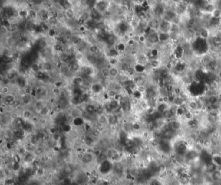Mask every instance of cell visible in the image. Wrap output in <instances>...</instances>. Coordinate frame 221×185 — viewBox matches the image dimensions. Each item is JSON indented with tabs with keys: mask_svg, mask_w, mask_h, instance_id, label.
Listing matches in <instances>:
<instances>
[{
	"mask_svg": "<svg viewBox=\"0 0 221 185\" xmlns=\"http://www.w3.org/2000/svg\"><path fill=\"white\" fill-rule=\"evenodd\" d=\"M64 82L62 80H56L54 82V87H57V88L61 89V87L63 86Z\"/></svg>",
	"mask_w": 221,
	"mask_h": 185,
	"instance_id": "cell-23",
	"label": "cell"
},
{
	"mask_svg": "<svg viewBox=\"0 0 221 185\" xmlns=\"http://www.w3.org/2000/svg\"><path fill=\"white\" fill-rule=\"evenodd\" d=\"M108 2H104V1H99L96 2V5L95 8L97 10L99 11L101 13L103 14L106 11L108 10V8L109 6Z\"/></svg>",
	"mask_w": 221,
	"mask_h": 185,
	"instance_id": "cell-1",
	"label": "cell"
},
{
	"mask_svg": "<svg viewBox=\"0 0 221 185\" xmlns=\"http://www.w3.org/2000/svg\"><path fill=\"white\" fill-rule=\"evenodd\" d=\"M108 63L111 65L112 67H116V65L118 63V59L117 58H109L108 60Z\"/></svg>",
	"mask_w": 221,
	"mask_h": 185,
	"instance_id": "cell-21",
	"label": "cell"
},
{
	"mask_svg": "<svg viewBox=\"0 0 221 185\" xmlns=\"http://www.w3.org/2000/svg\"><path fill=\"white\" fill-rule=\"evenodd\" d=\"M218 90H219V91L220 93H221V84H219V86Z\"/></svg>",
	"mask_w": 221,
	"mask_h": 185,
	"instance_id": "cell-25",
	"label": "cell"
},
{
	"mask_svg": "<svg viewBox=\"0 0 221 185\" xmlns=\"http://www.w3.org/2000/svg\"><path fill=\"white\" fill-rule=\"evenodd\" d=\"M84 81L83 77L81 75L75 76L71 78V84L73 87H81Z\"/></svg>",
	"mask_w": 221,
	"mask_h": 185,
	"instance_id": "cell-6",
	"label": "cell"
},
{
	"mask_svg": "<svg viewBox=\"0 0 221 185\" xmlns=\"http://www.w3.org/2000/svg\"><path fill=\"white\" fill-rule=\"evenodd\" d=\"M156 112H157V110H156V108L149 106V107L147 108V109L145 110V113L147 115H149V116H152V115H153Z\"/></svg>",
	"mask_w": 221,
	"mask_h": 185,
	"instance_id": "cell-19",
	"label": "cell"
},
{
	"mask_svg": "<svg viewBox=\"0 0 221 185\" xmlns=\"http://www.w3.org/2000/svg\"><path fill=\"white\" fill-rule=\"evenodd\" d=\"M9 92H10V88L8 87V86H4L3 87H2V95H7L10 94Z\"/></svg>",
	"mask_w": 221,
	"mask_h": 185,
	"instance_id": "cell-22",
	"label": "cell"
},
{
	"mask_svg": "<svg viewBox=\"0 0 221 185\" xmlns=\"http://www.w3.org/2000/svg\"><path fill=\"white\" fill-rule=\"evenodd\" d=\"M75 11L73 10V8H70L69 10L65 11L64 13V16L65 17V18L66 20H68V21H71L73 20V19H75Z\"/></svg>",
	"mask_w": 221,
	"mask_h": 185,
	"instance_id": "cell-8",
	"label": "cell"
},
{
	"mask_svg": "<svg viewBox=\"0 0 221 185\" xmlns=\"http://www.w3.org/2000/svg\"><path fill=\"white\" fill-rule=\"evenodd\" d=\"M69 70L72 73V74H76L78 72L80 73L81 69V64L78 63L77 62H75L71 64L67 65Z\"/></svg>",
	"mask_w": 221,
	"mask_h": 185,
	"instance_id": "cell-5",
	"label": "cell"
},
{
	"mask_svg": "<svg viewBox=\"0 0 221 185\" xmlns=\"http://www.w3.org/2000/svg\"><path fill=\"white\" fill-rule=\"evenodd\" d=\"M193 150L195 151L198 154H201L205 150V149L202 143L199 142H195L194 145H193Z\"/></svg>",
	"mask_w": 221,
	"mask_h": 185,
	"instance_id": "cell-9",
	"label": "cell"
},
{
	"mask_svg": "<svg viewBox=\"0 0 221 185\" xmlns=\"http://www.w3.org/2000/svg\"><path fill=\"white\" fill-rule=\"evenodd\" d=\"M47 34L50 38H57L58 35V30L55 27H50V29L47 32Z\"/></svg>",
	"mask_w": 221,
	"mask_h": 185,
	"instance_id": "cell-11",
	"label": "cell"
},
{
	"mask_svg": "<svg viewBox=\"0 0 221 185\" xmlns=\"http://www.w3.org/2000/svg\"><path fill=\"white\" fill-rule=\"evenodd\" d=\"M107 56L109 57V58H117V57H119V55H120V53L114 47L108 49V50H107Z\"/></svg>",
	"mask_w": 221,
	"mask_h": 185,
	"instance_id": "cell-10",
	"label": "cell"
},
{
	"mask_svg": "<svg viewBox=\"0 0 221 185\" xmlns=\"http://www.w3.org/2000/svg\"><path fill=\"white\" fill-rule=\"evenodd\" d=\"M58 98L59 99H68V92L66 89H61V91H60L59 95H58Z\"/></svg>",
	"mask_w": 221,
	"mask_h": 185,
	"instance_id": "cell-20",
	"label": "cell"
},
{
	"mask_svg": "<svg viewBox=\"0 0 221 185\" xmlns=\"http://www.w3.org/2000/svg\"><path fill=\"white\" fill-rule=\"evenodd\" d=\"M44 71L47 72V73H48L49 71H51L53 67L52 63L49 61H46L45 62H44Z\"/></svg>",
	"mask_w": 221,
	"mask_h": 185,
	"instance_id": "cell-18",
	"label": "cell"
},
{
	"mask_svg": "<svg viewBox=\"0 0 221 185\" xmlns=\"http://www.w3.org/2000/svg\"><path fill=\"white\" fill-rule=\"evenodd\" d=\"M130 63L127 61H124L120 65V71L125 73L128 71V69L130 68Z\"/></svg>",
	"mask_w": 221,
	"mask_h": 185,
	"instance_id": "cell-15",
	"label": "cell"
},
{
	"mask_svg": "<svg viewBox=\"0 0 221 185\" xmlns=\"http://www.w3.org/2000/svg\"><path fill=\"white\" fill-rule=\"evenodd\" d=\"M211 176L213 179V182L219 183L221 181V171L216 170L215 172L212 174H211Z\"/></svg>",
	"mask_w": 221,
	"mask_h": 185,
	"instance_id": "cell-13",
	"label": "cell"
},
{
	"mask_svg": "<svg viewBox=\"0 0 221 185\" xmlns=\"http://www.w3.org/2000/svg\"><path fill=\"white\" fill-rule=\"evenodd\" d=\"M97 60L98 56H97L95 54L89 53L86 55V61L88 62V64H90L91 66H95L97 63Z\"/></svg>",
	"mask_w": 221,
	"mask_h": 185,
	"instance_id": "cell-4",
	"label": "cell"
},
{
	"mask_svg": "<svg viewBox=\"0 0 221 185\" xmlns=\"http://www.w3.org/2000/svg\"><path fill=\"white\" fill-rule=\"evenodd\" d=\"M97 105L93 103H87L84 105L83 110L87 113L91 115H96Z\"/></svg>",
	"mask_w": 221,
	"mask_h": 185,
	"instance_id": "cell-2",
	"label": "cell"
},
{
	"mask_svg": "<svg viewBox=\"0 0 221 185\" xmlns=\"http://www.w3.org/2000/svg\"><path fill=\"white\" fill-rule=\"evenodd\" d=\"M202 145H203V146L204 147V149L206 150H210L213 146V141H212V139H211V138L209 137V138L204 139L203 143H202Z\"/></svg>",
	"mask_w": 221,
	"mask_h": 185,
	"instance_id": "cell-12",
	"label": "cell"
},
{
	"mask_svg": "<svg viewBox=\"0 0 221 185\" xmlns=\"http://www.w3.org/2000/svg\"><path fill=\"white\" fill-rule=\"evenodd\" d=\"M60 91H61V89L57 88V87H54L52 89V92L54 95H56V96H58Z\"/></svg>",
	"mask_w": 221,
	"mask_h": 185,
	"instance_id": "cell-24",
	"label": "cell"
},
{
	"mask_svg": "<svg viewBox=\"0 0 221 185\" xmlns=\"http://www.w3.org/2000/svg\"><path fill=\"white\" fill-rule=\"evenodd\" d=\"M75 59L76 62L79 63H82L83 61L86 60V55L83 53V51H81V50H76L75 53Z\"/></svg>",
	"mask_w": 221,
	"mask_h": 185,
	"instance_id": "cell-7",
	"label": "cell"
},
{
	"mask_svg": "<svg viewBox=\"0 0 221 185\" xmlns=\"http://www.w3.org/2000/svg\"><path fill=\"white\" fill-rule=\"evenodd\" d=\"M40 71V69L39 63L33 62V63H31V72H32L34 74H36V73H37L38 72H39Z\"/></svg>",
	"mask_w": 221,
	"mask_h": 185,
	"instance_id": "cell-16",
	"label": "cell"
},
{
	"mask_svg": "<svg viewBox=\"0 0 221 185\" xmlns=\"http://www.w3.org/2000/svg\"><path fill=\"white\" fill-rule=\"evenodd\" d=\"M108 72L110 78H116L119 76V74H120V71L117 67H112L108 70Z\"/></svg>",
	"mask_w": 221,
	"mask_h": 185,
	"instance_id": "cell-14",
	"label": "cell"
},
{
	"mask_svg": "<svg viewBox=\"0 0 221 185\" xmlns=\"http://www.w3.org/2000/svg\"><path fill=\"white\" fill-rule=\"evenodd\" d=\"M115 47H116L118 51L121 53L125 51V50L126 45H125V43L123 42V41H120V42H118L116 44V45L115 46Z\"/></svg>",
	"mask_w": 221,
	"mask_h": 185,
	"instance_id": "cell-17",
	"label": "cell"
},
{
	"mask_svg": "<svg viewBox=\"0 0 221 185\" xmlns=\"http://www.w3.org/2000/svg\"><path fill=\"white\" fill-rule=\"evenodd\" d=\"M90 89L93 91L95 95H99L104 91V86L103 84L99 82L92 83Z\"/></svg>",
	"mask_w": 221,
	"mask_h": 185,
	"instance_id": "cell-3",
	"label": "cell"
}]
</instances>
